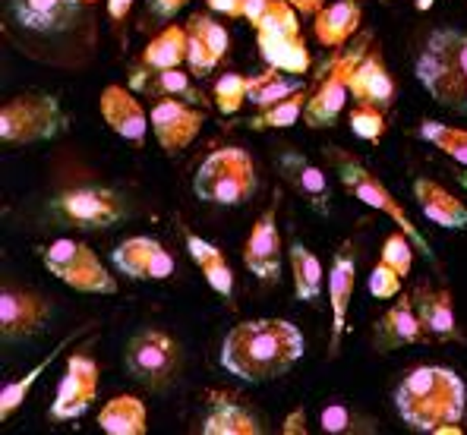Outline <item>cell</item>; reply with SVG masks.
Wrapping results in <instances>:
<instances>
[{
    "label": "cell",
    "mask_w": 467,
    "mask_h": 435,
    "mask_svg": "<svg viewBox=\"0 0 467 435\" xmlns=\"http://www.w3.org/2000/svg\"><path fill=\"white\" fill-rule=\"evenodd\" d=\"M306 354L300 328L287 319L237 322L222 341V369L244 382H275Z\"/></svg>",
    "instance_id": "cell-1"
},
{
    "label": "cell",
    "mask_w": 467,
    "mask_h": 435,
    "mask_svg": "<svg viewBox=\"0 0 467 435\" xmlns=\"http://www.w3.org/2000/svg\"><path fill=\"white\" fill-rule=\"evenodd\" d=\"M467 407V385L449 366H417L404 372L395 388V410L414 432H432L439 426L462 423Z\"/></svg>",
    "instance_id": "cell-2"
},
{
    "label": "cell",
    "mask_w": 467,
    "mask_h": 435,
    "mask_svg": "<svg viewBox=\"0 0 467 435\" xmlns=\"http://www.w3.org/2000/svg\"><path fill=\"white\" fill-rule=\"evenodd\" d=\"M326 161L335 168V174H338L341 186H345L350 196L360 199V202L369 205V209H376V212H382V215H389L398 227H401L404 233H408L410 240H414V246L423 253V259L436 262V253H432L430 240L423 237L420 231H417V224L408 218L404 205L398 202L395 196H391L389 186L382 183L379 177H376L373 171H369L367 164L360 161V158L350 155V151H345V149H338V145H326Z\"/></svg>",
    "instance_id": "cell-3"
},
{
    "label": "cell",
    "mask_w": 467,
    "mask_h": 435,
    "mask_svg": "<svg viewBox=\"0 0 467 435\" xmlns=\"http://www.w3.org/2000/svg\"><path fill=\"white\" fill-rule=\"evenodd\" d=\"M259 190L256 164L250 151L240 145H224L205 155V161L196 168L193 192L196 199L212 205H246Z\"/></svg>",
    "instance_id": "cell-4"
},
{
    "label": "cell",
    "mask_w": 467,
    "mask_h": 435,
    "mask_svg": "<svg viewBox=\"0 0 467 435\" xmlns=\"http://www.w3.org/2000/svg\"><path fill=\"white\" fill-rule=\"evenodd\" d=\"M67 129H70V117L51 92H23L0 108V140L6 145L51 142Z\"/></svg>",
    "instance_id": "cell-5"
},
{
    "label": "cell",
    "mask_w": 467,
    "mask_h": 435,
    "mask_svg": "<svg viewBox=\"0 0 467 435\" xmlns=\"http://www.w3.org/2000/svg\"><path fill=\"white\" fill-rule=\"evenodd\" d=\"M181 363V344L164 328L155 326H146L136 335H130L127 347H123V369H127V376L149 391H168L177 382Z\"/></svg>",
    "instance_id": "cell-6"
},
{
    "label": "cell",
    "mask_w": 467,
    "mask_h": 435,
    "mask_svg": "<svg viewBox=\"0 0 467 435\" xmlns=\"http://www.w3.org/2000/svg\"><path fill=\"white\" fill-rule=\"evenodd\" d=\"M256 41L263 60L275 70H285L294 76H304L310 70L313 57L306 47L304 36H300L297 10L287 0H272V6L265 10V16L256 23Z\"/></svg>",
    "instance_id": "cell-7"
},
{
    "label": "cell",
    "mask_w": 467,
    "mask_h": 435,
    "mask_svg": "<svg viewBox=\"0 0 467 435\" xmlns=\"http://www.w3.org/2000/svg\"><path fill=\"white\" fill-rule=\"evenodd\" d=\"M47 209L54 212V218H60L70 227H79V231H111V227L123 224L130 218V205L123 199V192L99 183L73 186V190L57 192L47 202Z\"/></svg>",
    "instance_id": "cell-8"
},
{
    "label": "cell",
    "mask_w": 467,
    "mask_h": 435,
    "mask_svg": "<svg viewBox=\"0 0 467 435\" xmlns=\"http://www.w3.org/2000/svg\"><path fill=\"white\" fill-rule=\"evenodd\" d=\"M41 262L57 281L67 287L79 290V294H117L114 274L101 265V259L92 253V246L79 243V240L60 237L41 250Z\"/></svg>",
    "instance_id": "cell-9"
},
{
    "label": "cell",
    "mask_w": 467,
    "mask_h": 435,
    "mask_svg": "<svg viewBox=\"0 0 467 435\" xmlns=\"http://www.w3.org/2000/svg\"><path fill=\"white\" fill-rule=\"evenodd\" d=\"M367 45H369V36H360V45L348 47V51H341L338 57L332 60V67L326 70L322 82L316 86V92L310 95V101H306V108H304L306 127L326 129L338 123L341 110H345V101L350 98V73H354V67L363 60Z\"/></svg>",
    "instance_id": "cell-10"
},
{
    "label": "cell",
    "mask_w": 467,
    "mask_h": 435,
    "mask_svg": "<svg viewBox=\"0 0 467 435\" xmlns=\"http://www.w3.org/2000/svg\"><path fill=\"white\" fill-rule=\"evenodd\" d=\"M54 316V303L36 290L6 285L0 290V337L6 344L29 341L41 335Z\"/></svg>",
    "instance_id": "cell-11"
},
{
    "label": "cell",
    "mask_w": 467,
    "mask_h": 435,
    "mask_svg": "<svg viewBox=\"0 0 467 435\" xmlns=\"http://www.w3.org/2000/svg\"><path fill=\"white\" fill-rule=\"evenodd\" d=\"M92 0H6L13 23L36 36H64L77 29Z\"/></svg>",
    "instance_id": "cell-12"
},
{
    "label": "cell",
    "mask_w": 467,
    "mask_h": 435,
    "mask_svg": "<svg viewBox=\"0 0 467 435\" xmlns=\"http://www.w3.org/2000/svg\"><path fill=\"white\" fill-rule=\"evenodd\" d=\"M99 398V363L88 354H73L67 360V372L57 385V395L47 410V417L67 423V419H79L82 413L92 407V400Z\"/></svg>",
    "instance_id": "cell-13"
},
{
    "label": "cell",
    "mask_w": 467,
    "mask_h": 435,
    "mask_svg": "<svg viewBox=\"0 0 467 435\" xmlns=\"http://www.w3.org/2000/svg\"><path fill=\"white\" fill-rule=\"evenodd\" d=\"M149 120H152L158 145L168 155H174V151L187 149L199 136V129L205 123V110L181 98H155L152 110H149Z\"/></svg>",
    "instance_id": "cell-14"
},
{
    "label": "cell",
    "mask_w": 467,
    "mask_h": 435,
    "mask_svg": "<svg viewBox=\"0 0 467 435\" xmlns=\"http://www.w3.org/2000/svg\"><path fill=\"white\" fill-rule=\"evenodd\" d=\"M278 199L281 192H275V202L259 215L253 224L250 237L244 246V262L263 285H275L281 274V237H278Z\"/></svg>",
    "instance_id": "cell-15"
},
{
    "label": "cell",
    "mask_w": 467,
    "mask_h": 435,
    "mask_svg": "<svg viewBox=\"0 0 467 435\" xmlns=\"http://www.w3.org/2000/svg\"><path fill=\"white\" fill-rule=\"evenodd\" d=\"M111 262L120 274L133 281H168L174 274V255L155 237H130L117 243Z\"/></svg>",
    "instance_id": "cell-16"
},
{
    "label": "cell",
    "mask_w": 467,
    "mask_h": 435,
    "mask_svg": "<svg viewBox=\"0 0 467 435\" xmlns=\"http://www.w3.org/2000/svg\"><path fill=\"white\" fill-rule=\"evenodd\" d=\"M357 285V250L354 243H345L332 255V268H328V303H332V337H328V354H341V341L348 331V309L354 300Z\"/></svg>",
    "instance_id": "cell-17"
},
{
    "label": "cell",
    "mask_w": 467,
    "mask_h": 435,
    "mask_svg": "<svg viewBox=\"0 0 467 435\" xmlns=\"http://www.w3.org/2000/svg\"><path fill=\"white\" fill-rule=\"evenodd\" d=\"M275 164H278L281 177L294 186V192L310 205L316 215H328V212H332V190H328L326 171L316 168L304 151L281 149L278 155H275Z\"/></svg>",
    "instance_id": "cell-18"
},
{
    "label": "cell",
    "mask_w": 467,
    "mask_h": 435,
    "mask_svg": "<svg viewBox=\"0 0 467 435\" xmlns=\"http://www.w3.org/2000/svg\"><path fill=\"white\" fill-rule=\"evenodd\" d=\"M202 435H263V419L237 395L212 388L205 395V417L199 423Z\"/></svg>",
    "instance_id": "cell-19"
},
{
    "label": "cell",
    "mask_w": 467,
    "mask_h": 435,
    "mask_svg": "<svg viewBox=\"0 0 467 435\" xmlns=\"http://www.w3.org/2000/svg\"><path fill=\"white\" fill-rule=\"evenodd\" d=\"M187 38H190V51H187V70L196 76V79H205L222 57L231 47V36L222 23H215L205 13H196V16L187 19Z\"/></svg>",
    "instance_id": "cell-20"
},
{
    "label": "cell",
    "mask_w": 467,
    "mask_h": 435,
    "mask_svg": "<svg viewBox=\"0 0 467 435\" xmlns=\"http://www.w3.org/2000/svg\"><path fill=\"white\" fill-rule=\"evenodd\" d=\"M130 88L136 95H149V98H181L190 105H205L202 92L193 86V73H183L181 67H133L130 70Z\"/></svg>",
    "instance_id": "cell-21"
},
{
    "label": "cell",
    "mask_w": 467,
    "mask_h": 435,
    "mask_svg": "<svg viewBox=\"0 0 467 435\" xmlns=\"http://www.w3.org/2000/svg\"><path fill=\"white\" fill-rule=\"evenodd\" d=\"M414 70H417L420 86L427 88V95L436 105L467 117V73L464 70H455V67L442 64V60L432 57L427 51H420Z\"/></svg>",
    "instance_id": "cell-22"
},
{
    "label": "cell",
    "mask_w": 467,
    "mask_h": 435,
    "mask_svg": "<svg viewBox=\"0 0 467 435\" xmlns=\"http://www.w3.org/2000/svg\"><path fill=\"white\" fill-rule=\"evenodd\" d=\"M99 108H101V117L105 123L114 129L117 136L130 142H142L146 133L152 129V120L149 114L142 110L140 101L133 98V88H123V86H108L99 98Z\"/></svg>",
    "instance_id": "cell-23"
},
{
    "label": "cell",
    "mask_w": 467,
    "mask_h": 435,
    "mask_svg": "<svg viewBox=\"0 0 467 435\" xmlns=\"http://www.w3.org/2000/svg\"><path fill=\"white\" fill-rule=\"evenodd\" d=\"M414 309L417 319H420L427 337H436V341H464L462 328H458L455 319V303H451V294L445 287H417L414 290Z\"/></svg>",
    "instance_id": "cell-24"
},
{
    "label": "cell",
    "mask_w": 467,
    "mask_h": 435,
    "mask_svg": "<svg viewBox=\"0 0 467 435\" xmlns=\"http://www.w3.org/2000/svg\"><path fill=\"white\" fill-rule=\"evenodd\" d=\"M423 335H427V331H423L420 319H417L414 296H401V300L391 303L386 309V316H382L373 328L376 350H382V354L404 347V344H420Z\"/></svg>",
    "instance_id": "cell-25"
},
{
    "label": "cell",
    "mask_w": 467,
    "mask_h": 435,
    "mask_svg": "<svg viewBox=\"0 0 467 435\" xmlns=\"http://www.w3.org/2000/svg\"><path fill=\"white\" fill-rule=\"evenodd\" d=\"M414 199L420 205L423 218L432 221L436 227H445V231H464L467 227V205L442 183L430 181V177H417Z\"/></svg>",
    "instance_id": "cell-26"
},
{
    "label": "cell",
    "mask_w": 467,
    "mask_h": 435,
    "mask_svg": "<svg viewBox=\"0 0 467 435\" xmlns=\"http://www.w3.org/2000/svg\"><path fill=\"white\" fill-rule=\"evenodd\" d=\"M350 98L357 105H373V108H391L395 101V79L389 76L386 64H382L379 54L367 51L363 60L350 73Z\"/></svg>",
    "instance_id": "cell-27"
},
{
    "label": "cell",
    "mask_w": 467,
    "mask_h": 435,
    "mask_svg": "<svg viewBox=\"0 0 467 435\" xmlns=\"http://www.w3.org/2000/svg\"><path fill=\"white\" fill-rule=\"evenodd\" d=\"M360 23H363L360 0H335V4H326L316 13L313 29L316 38L326 47H341L360 32Z\"/></svg>",
    "instance_id": "cell-28"
},
{
    "label": "cell",
    "mask_w": 467,
    "mask_h": 435,
    "mask_svg": "<svg viewBox=\"0 0 467 435\" xmlns=\"http://www.w3.org/2000/svg\"><path fill=\"white\" fill-rule=\"evenodd\" d=\"M183 237H187V250H190L193 262L199 265V272H202L205 285L215 290L218 296L231 300V296H234V272H231L228 259H224V253L218 250L215 243H209L205 237L193 233V231H187Z\"/></svg>",
    "instance_id": "cell-29"
},
{
    "label": "cell",
    "mask_w": 467,
    "mask_h": 435,
    "mask_svg": "<svg viewBox=\"0 0 467 435\" xmlns=\"http://www.w3.org/2000/svg\"><path fill=\"white\" fill-rule=\"evenodd\" d=\"M287 259H291V272H294V300L319 303L322 285H326V268H322L319 255L306 250L300 240H291Z\"/></svg>",
    "instance_id": "cell-30"
},
{
    "label": "cell",
    "mask_w": 467,
    "mask_h": 435,
    "mask_svg": "<svg viewBox=\"0 0 467 435\" xmlns=\"http://www.w3.org/2000/svg\"><path fill=\"white\" fill-rule=\"evenodd\" d=\"M99 426L108 435H146L149 432L146 404L133 395H117L99 413Z\"/></svg>",
    "instance_id": "cell-31"
},
{
    "label": "cell",
    "mask_w": 467,
    "mask_h": 435,
    "mask_svg": "<svg viewBox=\"0 0 467 435\" xmlns=\"http://www.w3.org/2000/svg\"><path fill=\"white\" fill-rule=\"evenodd\" d=\"M306 82L304 76H285V70H275V67H269L265 73L259 76H250V105L256 110L263 108H272L278 105V101L291 98V95L304 92Z\"/></svg>",
    "instance_id": "cell-32"
},
{
    "label": "cell",
    "mask_w": 467,
    "mask_h": 435,
    "mask_svg": "<svg viewBox=\"0 0 467 435\" xmlns=\"http://www.w3.org/2000/svg\"><path fill=\"white\" fill-rule=\"evenodd\" d=\"M187 51H190L187 26H168L161 36H155L146 45L140 64H146V67H181V64H187Z\"/></svg>",
    "instance_id": "cell-33"
},
{
    "label": "cell",
    "mask_w": 467,
    "mask_h": 435,
    "mask_svg": "<svg viewBox=\"0 0 467 435\" xmlns=\"http://www.w3.org/2000/svg\"><path fill=\"white\" fill-rule=\"evenodd\" d=\"M67 344H70V337H64V341H60L57 347H54L51 354H47L45 360H41V363L36 366V369H29V372H26V376L13 378V382H6L4 388H0V419H10L13 413H16L19 407H23L26 400H29V391L36 388V382H38L41 376H45L47 366H51L54 360H57V354L67 347Z\"/></svg>",
    "instance_id": "cell-34"
},
{
    "label": "cell",
    "mask_w": 467,
    "mask_h": 435,
    "mask_svg": "<svg viewBox=\"0 0 467 435\" xmlns=\"http://www.w3.org/2000/svg\"><path fill=\"white\" fill-rule=\"evenodd\" d=\"M306 101H310V95H306V88H304V92L291 95V98L278 101V105L256 110V114L246 120V127H250L253 133H265V129H287V127H294V123L304 120Z\"/></svg>",
    "instance_id": "cell-35"
},
{
    "label": "cell",
    "mask_w": 467,
    "mask_h": 435,
    "mask_svg": "<svg viewBox=\"0 0 467 435\" xmlns=\"http://www.w3.org/2000/svg\"><path fill=\"white\" fill-rule=\"evenodd\" d=\"M417 133H420L423 142L436 145L442 155H449L451 161H458L467 168V129L451 127V123H442V120H430L427 117V120H420Z\"/></svg>",
    "instance_id": "cell-36"
},
{
    "label": "cell",
    "mask_w": 467,
    "mask_h": 435,
    "mask_svg": "<svg viewBox=\"0 0 467 435\" xmlns=\"http://www.w3.org/2000/svg\"><path fill=\"white\" fill-rule=\"evenodd\" d=\"M423 51L439 57L442 64L455 67V70L467 73V32L455 29V26H442V29H432Z\"/></svg>",
    "instance_id": "cell-37"
},
{
    "label": "cell",
    "mask_w": 467,
    "mask_h": 435,
    "mask_svg": "<svg viewBox=\"0 0 467 435\" xmlns=\"http://www.w3.org/2000/svg\"><path fill=\"white\" fill-rule=\"evenodd\" d=\"M322 432L328 435H357V432H376V423L360 413H354L348 404H328L322 407V417H319Z\"/></svg>",
    "instance_id": "cell-38"
},
{
    "label": "cell",
    "mask_w": 467,
    "mask_h": 435,
    "mask_svg": "<svg viewBox=\"0 0 467 435\" xmlns=\"http://www.w3.org/2000/svg\"><path fill=\"white\" fill-rule=\"evenodd\" d=\"M212 98H215V105L224 117H234L240 108H244V101H250V76L224 73L222 79L215 82Z\"/></svg>",
    "instance_id": "cell-39"
},
{
    "label": "cell",
    "mask_w": 467,
    "mask_h": 435,
    "mask_svg": "<svg viewBox=\"0 0 467 435\" xmlns=\"http://www.w3.org/2000/svg\"><path fill=\"white\" fill-rule=\"evenodd\" d=\"M348 123H350V133L363 142H379L382 133H386V114H382V108L373 105H354Z\"/></svg>",
    "instance_id": "cell-40"
},
{
    "label": "cell",
    "mask_w": 467,
    "mask_h": 435,
    "mask_svg": "<svg viewBox=\"0 0 467 435\" xmlns=\"http://www.w3.org/2000/svg\"><path fill=\"white\" fill-rule=\"evenodd\" d=\"M414 250H417L414 240L398 227L395 233H389L386 237V243H382V262L395 268L401 278H408L410 268H414Z\"/></svg>",
    "instance_id": "cell-41"
},
{
    "label": "cell",
    "mask_w": 467,
    "mask_h": 435,
    "mask_svg": "<svg viewBox=\"0 0 467 435\" xmlns=\"http://www.w3.org/2000/svg\"><path fill=\"white\" fill-rule=\"evenodd\" d=\"M369 294H373L376 300H391V296H398L401 294V274L379 259V265L369 274Z\"/></svg>",
    "instance_id": "cell-42"
},
{
    "label": "cell",
    "mask_w": 467,
    "mask_h": 435,
    "mask_svg": "<svg viewBox=\"0 0 467 435\" xmlns=\"http://www.w3.org/2000/svg\"><path fill=\"white\" fill-rule=\"evenodd\" d=\"M146 4H149V10H152L158 19H174L177 13L190 4V0H146Z\"/></svg>",
    "instance_id": "cell-43"
},
{
    "label": "cell",
    "mask_w": 467,
    "mask_h": 435,
    "mask_svg": "<svg viewBox=\"0 0 467 435\" xmlns=\"http://www.w3.org/2000/svg\"><path fill=\"white\" fill-rule=\"evenodd\" d=\"M281 432L285 435H306V410L304 407H294V410L287 413L285 423H281Z\"/></svg>",
    "instance_id": "cell-44"
},
{
    "label": "cell",
    "mask_w": 467,
    "mask_h": 435,
    "mask_svg": "<svg viewBox=\"0 0 467 435\" xmlns=\"http://www.w3.org/2000/svg\"><path fill=\"white\" fill-rule=\"evenodd\" d=\"M205 4H209L215 13H222V16L237 19V16H244V6H246V0H205Z\"/></svg>",
    "instance_id": "cell-45"
},
{
    "label": "cell",
    "mask_w": 467,
    "mask_h": 435,
    "mask_svg": "<svg viewBox=\"0 0 467 435\" xmlns=\"http://www.w3.org/2000/svg\"><path fill=\"white\" fill-rule=\"evenodd\" d=\"M269 6H272V0H246V6H244V19L253 26V29H256V23L265 16V10H269Z\"/></svg>",
    "instance_id": "cell-46"
},
{
    "label": "cell",
    "mask_w": 467,
    "mask_h": 435,
    "mask_svg": "<svg viewBox=\"0 0 467 435\" xmlns=\"http://www.w3.org/2000/svg\"><path fill=\"white\" fill-rule=\"evenodd\" d=\"M287 4H294V10L304 13V16H316V13L328 4V0H287Z\"/></svg>",
    "instance_id": "cell-47"
},
{
    "label": "cell",
    "mask_w": 467,
    "mask_h": 435,
    "mask_svg": "<svg viewBox=\"0 0 467 435\" xmlns=\"http://www.w3.org/2000/svg\"><path fill=\"white\" fill-rule=\"evenodd\" d=\"M130 6H133V0H108V13H111V19H123L130 13Z\"/></svg>",
    "instance_id": "cell-48"
},
{
    "label": "cell",
    "mask_w": 467,
    "mask_h": 435,
    "mask_svg": "<svg viewBox=\"0 0 467 435\" xmlns=\"http://www.w3.org/2000/svg\"><path fill=\"white\" fill-rule=\"evenodd\" d=\"M432 4H436V0H417V10H420V13H427Z\"/></svg>",
    "instance_id": "cell-49"
},
{
    "label": "cell",
    "mask_w": 467,
    "mask_h": 435,
    "mask_svg": "<svg viewBox=\"0 0 467 435\" xmlns=\"http://www.w3.org/2000/svg\"><path fill=\"white\" fill-rule=\"evenodd\" d=\"M455 177H458V183H462L464 190H467V174H455Z\"/></svg>",
    "instance_id": "cell-50"
}]
</instances>
